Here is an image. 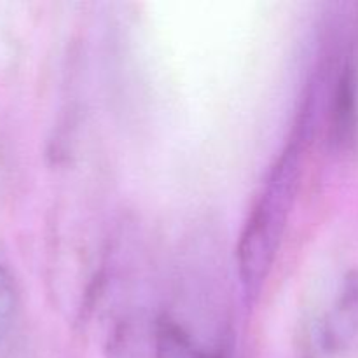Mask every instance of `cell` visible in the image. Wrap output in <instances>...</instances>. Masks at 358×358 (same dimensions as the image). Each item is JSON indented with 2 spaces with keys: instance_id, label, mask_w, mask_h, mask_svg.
Listing matches in <instances>:
<instances>
[{
  "instance_id": "6da1fadb",
  "label": "cell",
  "mask_w": 358,
  "mask_h": 358,
  "mask_svg": "<svg viewBox=\"0 0 358 358\" xmlns=\"http://www.w3.org/2000/svg\"><path fill=\"white\" fill-rule=\"evenodd\" d=\"M303 140L304 129L299 128L269 170L261 194L241 229L236 247V268L247 304H254L259 299L275 266L299 189Z\"/></svg>"
},
{
  "instance_id": "7a4b0ae2",
  "label": "cell",
  "mask_w": 358,
  "mask_h": 358,
  "mask_svg": "<svg viewBox=\"0 0 358 358\" xmlns=\"http://www.w3.org/2000/svg\"><path fill=\"white\" fill-rule=\"evenodd\" d=\"M358 343V273H350L339 296L318 329V345L329 355H339Z\"/></svg>"
},
{
  "instance_id": "3957f363",
  "label": "cell",
  "mask_w": 358,
  "mask_h": 358,
  "mask_svg": "<svg viewBox=\"0 0 358 358\" xmlns=\"http://www.w3.org/2000/svg\"><path fill=\"white\" fill-rule=\"evenodd\" d=\"M154 358H227L224 346H210L196 338L189 329L163 317L156 322L152 332Z\"/></svg>"
},
{
  "instance_id": "277c9868",
  "label": "cell",
  "mask_w": 358,
  "mask_h": 358,
  "mask_svg": "<svg viewBox=\"0 0 358 358\" xmlns=\"http://www.w3.org/2000/svg\"><path fill=\"white\" fill-rule=\"evenodd\" d=\"M20 311V290L9 262L0 250V339L14 327Z\"/></svg>"
}]
</instances>
